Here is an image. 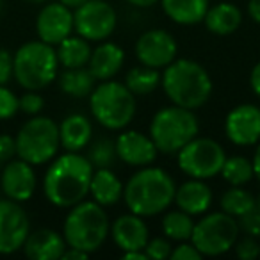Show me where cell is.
<instances>
[{"instance_id": "37", "label": "cell", "mask_w": 260, "mask_h": 260, "mask_svg": "<svg viewBox=\"0 0 260 260\" xmlns=\"http://www.w3.org/2000/svg\"><path fill=\"white\" fill-rule=\"evenodd\" d=\"M20 104V111L27 116H36L43 111L45 107V100L38 91H27L22 98H18Z\"/></svg>"}, {"instance_id": "44", "label": "cell", "mask_w": 260, "mask_h": 260, "mask_svg": "<svg viewBox=\"0 0 260 260\" xmlns=\"http://www.w3.org/2000/svg\"><path fill=\"white\" fill-rule=\"evenodd\" d=\"M251 164H253V173H255V178L260 182V143H256V150H255V153H253Z\"/></svg>"}, {"instance_id": "40", "label": "cell", "mask_w": 260, "mask_h": 260, "mask_svg": "<svg viewBox=\"0 0 260 260\" xmlns=\"http://www.w3.org/2000/svg\"><path fill=\"white\" fill-rule=\"evenodd\" d=\"M16 155V141L8 134L0 136V162L4 164Z\"/></svg>"}, {"instance_id": "1", "label": "cell", "mask_w": 260, "mask_h": 260, "mask_svg": "<svg viewBox=\"0 0 260 260\" xmlns=\"http://www.w3.org/2000/svg\"><path fill=\"white\" fill-rule=\"evenodd\" d=\"M93 164L79 152L54 157L43 178L45 198L59 209H70L89 194Z\"/></svg>"}, {"instance_id": "42", "label": "cell", "mask_w": 260, "mask_h": 260, "mask_svg": "<svg viewBox=\"0 0 260 260\" xmlns=\"http://www.w3.org/2000/svg\"><path fill=\"white\" fill-rule=\"evenodd\" d=\"M89 256V253H86V251H82V249H77V248H66L64 249V253H62V256L61 258L62 260H84V258H87Z\"/></svg>"}, {"instance_id": "16", "label": "cell", "mask_w": 260, "mask_h": 260, "mask_svg": "<svg viewBox=\"0 0 260 260\" xmlns=\"http://www.w3.org/2000/svg\"><path fill=\"white\" fill-rule=\"evenodd\" d=\"M36 173L32 164L25 162L23 159H11L0 170V187L9 200L22 203L32 198L36 191Z\"/></svg>"}, {"instance_id": "27", "label": "cell", "mask_w": 260, "mask_h": 260, "mask_svg": "<svg viewBox=\"0 0 260 260\" xmlns=\"http://www.w3.org/2000/svg\"><path fill=\"white\" fill-rule=\"evenodd\" d=\"M96 79L93 77L89 68H66L59 75V87L64 94L73 98H84L89 96L91 91L94 89Z\"/></svg>"}, {"instance_id": "31", "label": "cell", "mask_w": 260, "mask_h": 260, "mask_svg": "<svg viewBox=\"0 0 260 260\" xmlns=\"http://www.w3.org/2000/svg\"><path fill=\"white\" fill-rule=\"evenodd\" d=\"M219 205H221V210L230 216H234L235 219L241 217L242 214H246L248 210L255 209L256 207V200L253 198L251 192L244 191L242 187H235L232 185L228 191L223 192L219 200Z\"/></svg>"}, {"instance_id": "20", "label": "cell", "mask_w": 260, "mask_h": 260, "mask_svg": "<svg viewBox=\"0 0 260 260\" xmlns=\"http://www.w3.org/2000/svg\"><path fill=\"white\" fill-rule=\"evenodd\" d=\"M212 189L205 184V180L200 178H191V180L184 182L180 187L175 191V200L177 207L189 216H203L212 205Z\"/></svg>"}, {"instance_id": "30", "label": "cell", "mask_w": 260, "mask_h": 260, "mask_svg": "<svg viewBox=\"0 0 260 260\" xmlns=\"http://www.w3.org/2000/svg\"><path fill=\"white\" fill-rule=\"evenodd\" d=\"M219 175L224 178V182H228L230 185H235V187H242V185L249 184L255 178L251 160L242 155L226 157Z\"/></svg>"}, {"instance_id": "28", "label": "cell", "mask_w": 260, "mask_h": 260, "mask_svg": "<svg viewBox=\"0 0 260 260\" xmlns=\"http://www.w3.org/2000/svg\"><path fill=\"white\" fill-rule=\"evenodd\" d=\"M162 232L170 241L175 242H184L191 241L192 230H194V221L192 216H189L184 210H171V212L162 216Z\"/></svg>"}, {"instance_id": "43", "label": "cell", "mask_w": 260, "mask_h": 260, "mask_svg": "<svg viewBox=\"0 0 260 260\" xmlns=\"http://www.w3.org/2000/svg\"><path fill=\"white\" fill-rule=\"evenodd\" d=\"M248 15L253 22L260 25V0H249L248 2Z\"/></svg>"}, {"instance_id": "3", "label": "cell", "mask_w": 260, "mask_h": 260, "mask_svg": "<svg viewBox=\"0 0 260 260\" xmlns=\"http://www.w3.org/2000/svg\"><path fill=\"white\" fill-rule=\"evenodd\" d=\"M160 84L173 105L200 109L212 94V79L200 62L191 59H175L164 68Z\"/></svg>"}, {"instance_id": "7", "label": "cell", "mask_w": 260, "mask_h": 260, "mask_svg": "<svg viewBox=\"0 0 260 260\" xmlns=\"http://www.w3.org/2000/svg\"><path fill=\"white\" fill-rule=\"evenodd\" d=\"M200 132L198 118L191 109L170 105L155 112L150 123V138L159 153L173 155Z\"/></svg>"}, {"instance_id": "33", "label": "cell", "mask_w": 260, "mask_h": 260, "mask_svg": "<svg viewBox=\"0 0 260 260\" xmlns=\"http://www.w3.org/2000/svg\"><path fill=\"white\" fill-rule=\"evenodd\" d=\"M18 111H20L18 96L6 86H0V121L11 119Z\"/></svg>"}, {"instance_id": "11", "label": "cell", "mask_w": 260, "mask_h": 260, "mask_svg": "<svg viewBox=\"0 0 260 260\" xmlns=\"http://www.w3.org/2000/svg\"><path fill=\"white\" fill-rule=\"evenodd\" d=\"M118 16L105 0H87L73 11V30L84 40L105 41L116 29Z\"/></svg>"}, {"instance_id": "14", "label": "cell", "mask_w": 260, "mask_h": 260, "mask_svg": "<svg viewBox=\"0 0 260 260\" xmlns=\"http://www.w3.org/2000/svg\"><path fill=\"white\" fill-rule=\"evenodd\" d=\"M224 134L235 146H253L260 143V107L241 104L224 118Z\"/></svg>"}, {"instance_id": "6", "label": "cell", "mask_w": 260, "mask_h": 260, "mask_svg": "<svg viewBox=\"0 0 260 260\" xmlns=\"http://www.w3.org/2000/svg\"><path fill=\"white\" fill-rule=\"evenodd\" d=\"M93 118L109 130H121L136 116V94L121 82L102 80L89 94Z\"/></svg>"}, {"instance_id": "46", "label": "cell", "mask_w": 260, "mask_h": 260, "mask_svg": "<svg viewBox=\"0 0 260 260\" xmlns=\"http://www.w3.org/2000/svg\"><path fill=\"white\" fill-rule=\"evenodd\" d=\"M126 2L136 6V8H152V6H155L160 0H126Z\"/></svg>"}, {"instance_id": "48", "label": "cell", "mask_w": 260, "mask_h": 260, "mask_svg": "<svg viewBox=\"0 0 260 260\" xmlns=\"http://www.w3.org/2000/svg\"><path fill=\"white\" fill-rule=\"evenodd\" d=\"M29 2H34V4H43V2H48V0H29Z\"/></svg>"}, {"instance_id": "25", "label": "cell", "mask_w": 260, "mask_h": 260, "mask_svg": "<svg viewBox=\"0 0 260 260\" xmlns=\"http://www.w3.org/2000/svg\"><path fill=\"white\" fill-rule=\"evenodd\" d=\"M162 11L178 25H196L203 22L209 0H160Z\"/></svg>"}, {"instance_id": "18", "label": "cell", "mask_w": 260, "mask_h": 260, "mask_svg": "<svg viewBox=\"0 0 260 260\" xmlns=\"http://www.w3.org/2000/svg\"><path fill=\"white\" fill-rule=\"evenodd\" d=\"M109 235L121 251H136V249H145L150 239V230L148 224L145 223V217L130 212L119 216L111 224Z\"/></svg>"}, {"instance_id": "10", "label": "cell", "mask_w": 260, "mask_h": 260, "mask_svg": "<svg viewBox=\"0 0 260 260\" xmlns=\"http://www.w3.org/2000/svg\"><path fill=\"white\" fill-rule=\"evenodd\" d=\"M226 159L223 146L210 138H198L182 146L177 153L178 168L187 177L209 180L221 173V168Z\"/></svg>"}, {"instance_id": "47", "label": "cell", "mask_w": 260, "mask_h": 260, "mask_svg": "<svg viewBox=\"0 0 260 260\" xmlns=\"http://www.w3.org/2000/svg\"><path fill=\"white\" fill-rule=\"evenodd\" d=\"M61 4H64L66 8H70V9H77L79 6H82L84 2H87V0H59Z\"/></svg>"}, {"instance_id": "51", "label": "cell", "mask_w": 260, "mask_h": 260, "mask_svg": "<svg viewBox=\"0 0 260 260\" xmlns=\"http://www.w3.org/2000/svg\"><path fill=\"white\" fill-rule=\"evenodd\" d=\"M0 170H2V162H0Z\"/></svg>"}, {"instance_id": "41", "label": "cell", "mask_w": 260, "mask_h": 260, "mask_svg": "<svg viewBox=\"0 0 260 260\" xmlns=\"http://www.w3.org/2000/svg\"><path fill=\"white\" fill-rule=\"evenodd\" d=\"M249 87H251L253 93L260 98V61L253 66L251 73H249Z\"/></svg>"}, {"instance_id": "21", "label": "cell", "mask_w": 260, "mask_h": 260, "mask_svg": "<svg viewBox=\"0 0 260 260\" xmlns=\"http://www.w3.org/2000/svg\"><path fill=\"white\" fill-rule=\"evenodd\" d=\"M125 62V52L119 45L100 41L96 48L91 52V59L87 62V68L91 70L93 77L96 80H111L118 75Z\"/></svg>"}, {"instance_id": "19", "label": "cell", "mask_w": 260, "mask_h": 260, "mask_svg": "<svg viewBox=\"0 0 260 260\" xmlns=\"http://www.w3.org/2000/svg\"><path fill=\"white\" fill-rule=\"evenodd\" d=\"M68 248L64 237L52 228L29 232L23 242V253L32 260H57Z\"/></svg>"}, {"instance_id": "49", "label": "cell", "mask_w": 260, "mask_h": 260, "mask_svg": "<svg viewBox=\"0 0 260 260\" xmlns=\"http://www.w3.org/2000/svg\"><path fill=\"white\" fill-rule=\"evenodd\" d=\"M256 207L260 209V194H258V198H256Z\"/></svg>"}, {"instance_id": "36", "label": "cell", "mask_w": 260, "mask_h": 260, "mask_svg": "<svg viewBox=\"0 0 260 260\" xmlns=\"http://www.w3.org/2000/svg\"><path fill=\"white\" fill-rule=\"evenodd\" d=\"M235 255L242 260H255L260 256V242L258 239L246 235L241 241H235Z\"/></svg>"}, {"instance_id": "5", "label": "cell", "mask_w": 260, "mask_h": 260, "mask_svg": "<svg viewBox=\"0 0 260 260\" xmlns=\"http://www.w3.org/2000/svg\"><path fill=\"white\" fill-rule=\"evenodd\" d=\"M59 59L55 48L45 41L23 43L13 55V77L27 91H40L57 77Z\"/></svg>"}, {"instance_id": "50", "label": "cell", "mask_w": 260, "mask_h": 260, "mask_svg": "<svg viewBox=\"0 0 260 260\" xmlns=\"http://www.w3.org/2000/svg\"><path fill=\"white\" fill-rule=\"evenodd\" d=\"M0 11H2V0H0Z\"/></svg>"}, {"instance_id": "34", "label": "cell", "mask_w": 260, "mask_h": 260, "mask_svg": "<svg viewBox=\"0 0 260 260\" xmlns=\"http://www.w3.org/2000/svg\"><path fill=\"white\" fill-rule=\"evenodd\" d=\"M239 232H244L246 235H251L255 239H260V209L248 210L246 214H242L241 217H237Z\"/></svg>"}, {"instance_id": "45", "label": "cell", "mask_w": 260, "mask_h": 260, "mask_svg": "<svg viewBox=\"0 0 260 260\" xmlns=\"http://www.w3.org/2000/svg\"><path fill=\"white\" fill-rule=\"evenodd\" d=\"M123 256L126 260H148V255L145 249H136V251H123Z\"/></svg>"}, {"instance_id": "35", "label": "cell", "mask_w": 260, "mask_h": 260, "mask_svg": "<svg viewBox=\"0 0 260 260\" xmlns=\"http://www.w3.org/2000/svg\"><path fill=\"white\" fill-rule=\"evenodd\" d=\"M171 249H173V246H171V242L168 237L148 239V242H146V246H145V253L148 255V258H153V260L170 258Z\"/></svg>"}, {"instance_id": "15", "label": "cell", "mask_w": 260, "mask_h": 260, "mask_svg": "<svg viewBox=\"0 0 260 260\" xmlns=\"http://www.w3.org/2000/svg\"><path fill=\"white\" fill-rule=\"evenodd\" d=\"M36 32L38 38L45 43L52 47L59 45L73 32V11L61 2L45 4L38 13Z\"/></svg>"}, {"instance_id": "9", "label": "cell", "mask_w": 260, "mask_h": 260, "mask_svg": "<svg viewBox=\"0 0 260 260\" xmlns=\"http://www.w3.org/2000/svg\"><path fill=\"white\" fill-rule=\"evenodd\" d=\"M239 239V224L234 216L226 212L203 214L194 223L191 242L203 256H219L228 253Z\"/></svg>"}, {"instance_id": "17", "label": "cell", "mask_w": 260, "mask_h": 260, "mask_svg": "<svg viewBox=\"0 0 260 260\" xmlns=\"http://www.w3.org/2000/svg\"><path fill=\"white\" fill-rule=\"evenodd\" d=\"M116 155L126 166L145 168L155 162L159 150L150 136L138 132V130H126L116 139Z\"/></svg>"}, {"instance_id": "13", "label": "cell", "mask_w": 260, "mask_h": 260, "mask_svg": "<svg viewBox=\"0 0 260 260\" xmlns=\"http://www.w3.org/2000/svg\"><path fill=\"white\" fill-rule=\"evenodd\" d=\"M177 40L164 29H152L143 32L136 43V57L150 68H166L177 59Z\"/></svg>"}, {"instance_id": "38", "label": "cell", "mask_w": 260, "mask_h": 260, "mask_svg": "<svg viewBox=\"0 0 260 260\" xmlns=\"http://www.w3.org/2000/svg\"><path fill=\"white\" fill-rule=\"evenodd\" d=\"M202 256L203 255L198 251V248H196L192 242L184 241V242H180V244L175 246V248L171 249L170 258L171 260H200Z\"/></svg>"}, {"instance_id": "32", "label": "cell", "mask_w": 260, "mask_h": 260, "mask_svg": "<svg viewBox=\"0 0 260 260\" xmlns=\"http://www.w3.org/2000/svg\"><path fill=\"white\" fill-rule=\"evenodd\" d=\"M116 143L111 139H98L89 150V162L93 164V168H111L114 164L116 159Z\"/></svg>"}, {"instance_id": "23", "label": "cell", "mask_w": 260, "mask_h": 260, "mask_svg": "<svg viewBox=\"0 0 260 260\" xmlns=\"http://www.w3.org/2000/svg\"><path fill=\"white\" fill-rule=\"evenodd\" d=\"M123 187L125 185L114 171H111V168H98L91 177L89 194L98 205L112 207L123 198Z\"/></svg>"}, {"instance_id": "8", "label": "cell", "mask_w": 260, "mask_h": 260, "mask_svg": "<svg viewBox=\"0 0 260 260\" xmlns=\"http://www.w3.org/2000/svg\"><path fill=\"white\" fill-rule=\"evenodd\" d=\"M16 141V155L32 166L47 164L61 148L59 125L47 116H34L22 125Z\"/></svg>"}, {"instance_id": "29", "label": "cell", "mask_w": 260, "mask_h": 260, "mask_svg": "<svg viewBox=\"0 0 260 260\" xmlns=\"http://www.w3.org/2000/svg\"><path fill=\"white\" fill-rule=\"evenodd\" d=\"M160 77L159 70L141 64L126 73L125 86L134 94H150L160 86Z\"/></svg>"}, {"instance_id": "39", "label": "cell", "mask_w": 260, "mask_h": 260, "mask_svg": "<svg viewBox=\"0 0 260 260\" xmlns=\"http://www.w3.org/2000/svg\"><path fill=\"white\" fill-rule=\"evenodd\" d=\"M13 77V55L6 48H0V86L11 80Z\"/></svg>"}, {"instance_id": "4", "label": "cell", "mask_w": 260, "mask_h": 260, "mask_svg": "<svg viewBox=\"0 0 260 260\" xmlns=\"http://www.w3.org/2000/svg\"><path fill=\"white\" fill-rule=\"evenodd\" d=\"M111 223L105 207L98 205L94 200H82L70 207V212L62 224V237L70 248L94 253L104 246L109 237Z\"/></svg>"}, {"instance_id": "22", "label": "cell", "mask_w": 260, "mask_h": 260, "mask_svg": "<svg viewBox=\"0 0 260 260\" xmlns=\"http://www.w3.org/2000/svg\"><path fill=\"white\" fill-rule=\"evenodd\" d=\"M93 125L89 118L79 112L66 116L59 125V141L66 152H80L91 143Z\"/></svg>"}, {"instance_id": "26", "label": "cell", "mask_w": 260, "mask_h": 260, "mask_svg": "<svg viewBox=\"0 0 260 260\" xmlns=\"http://www.w3.org/2000/svg\"><path fill=\"white\" fill-rule=\"evenodd\" d=\"M55 54H57L59 64H62L64 68H82L87 66L91 59V45L87 40H84L82 36H72L61 41L59 45H55Z\"/></svg>"}, {"instance_id": "2", "label": "cell", "mask_w": 260, "mask_h": 260, "mask_svg": "<svg viewBox=\"0 0 260 260\" xmlns=\"http://www.w3.org/2000/svg\"><path fill=\"white\" fill-rule=\"evenodd\" d=\"M177 185L162 168L145 166L128 178L123 187V200L130 212L141 217L159 216L173 203Z\"/></svg>"}, {"instance_id": "12", "label": "cell", "mask_w": 260, "mask_h": 260, "mask_svg": "<svg viewBox=\"0 0 260 260\" xmlns=\"http://www.w3.org/2000/svg\"><path fill=\"white\" fill-rule=\"evenodd\" d=\"M30 232L25 209L15 200H0V255H11L23 248Z\"/></svg>"}, {"instance_id": "24", "label": "cell", "mask_w": 260, "mask_h": 260, "mask_svg": "<svg viewBox=\"0 0 260 260\" xmlns=\"http://www.w3.org/2000/svg\"><path fill=\"white\" fill-rule=\"evenodd\" d=\"M203 22H205L209 32L216 34V36H230L241 27L242 13L237 6L230 4V2H219L212 8L209 6Z\"/></svg>"}]
</instances>
